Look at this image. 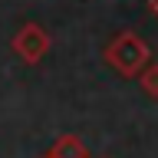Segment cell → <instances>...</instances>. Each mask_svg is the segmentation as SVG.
Wrapping results in <instances>:
<instances>
[{"instance_id": "2", "label": "cell", "mask_w": 158, "mask_h": 158, "mask_svg": "<svg viewBox=\"0 0 158 158\" xmlns=\"http://www.w3.org/2000/svg\"><path fill=\"white\" fill-rule=\"evenodd\" d=\"M46 46H49V36L43 33V27H36V23L20 27L17 40H13V49H17L20 56L27 59V63H36V59L46 53Z\"/></svg>"}, {"instance_id": "3", "label": "cell", "mask_w": 158, "mask_h": 158, "mask_svg": "<svg viewBox=\"0 0 158 158\" xmlns=\"http://www.w3.org/2000/svg\"><path fill=\"white\" fill-rule=\"evenodd\" d=\"M145 89L158 96V66H155V69H148V73H145Z\"/></svg>"}, {"instance_id": "4", "label": "cell", "mask_w": 158, "mask_h": 158, "mask_svg": "<svg viewBox=\"0 0 158 158\" xmlns=\"http://www.w3.org/2000/svg\"><path fill=\"white\" fill-rule=\"evenodd\" d=\"M148 10H152V13L158 17V0H148Z\"/></svg>"}, {"instance_id": "1", "label": "cell", "mask_w": 158, "mask_h": 158, "mask_svg": "<svg viewBox=\"0 0 158 158\" xmlns=\"http://www.w3.org/2000/svg\"><path fill=\"white\" fill-rule=\"evenodd\" d=\"M106 59L118 69V73H135V69L148 59V49H145V43H142L135 33H118V36L109 43Z\"/></svg>"}]
</instances>
